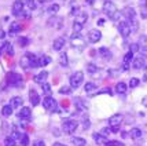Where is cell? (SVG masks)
I'll use <instances>...</instances> for the list:
<instances>
[{"mask_svg":"<svg viewBox=\"0 0 147 146\" xmlns=\"http://www.w3.org/2000/svg\"><path fill=\"white\" fill-rule=\"evenodd\" d=\"M70 44L71 47H74L77 50H83V48H85L87 43H85V40H84L81 33H73L70 36Z\"/></svg>","mask_w":147,"mask_h":146,"instance_id":"1","label":"cell"},{"mask_svg":"<svg viewBox=\"0 0 147 146\" xmlns=\"http://www.w3.org/2000/svg\"><path fill=\"white\" fill-rule=\"evenodd\" d=\"M83 81H84V73L83 72H74V73L70 76V79H69V83H70L69 86H70V88H78Z\"/></svg>","mask_w":147,"mask_h":146,"instance_id":"2","label":"cell"},{"mask_svg":"<svg viewBox=\"0 0 147 146\" xmlns=\"http://www.w3.org/2000/svg\"><path fill=\"white\" fill-rule=\"evenodd\" d=\"M7 84L11 87H21L22 86V77L15 72H8L7 73Z\"/></svg>","mask_w":147,"mask_h":146,"instance_id":"3","label":"cell"},{"mask_svg":"<svg viewBox=\"0 0 147 146\" xmlns=\"http://www.w3.org/2000/svg\"><path fill=\"white\" fill-rule=\"evenodd\" d=\"M77 127H78V121L77 120H66L63 124H62V130H63V132L67 134V135H70V134L74 132L77 130Z\"/></svg>","mask_w":147,"mask_h":146,"instance_id":"4","label":"cell"},{"mask_svg":"<svg viewBox=\"0 0 147 146\" xmlns=\"http://www.w3.org/2000/svg\"><path fill=\"white\" fill-rule=\"evenodd\" d=\"M43 106L44 109L50 110V112H57L58 110V102L52 98V96H45L43 99Z\"/></svg>","mask_w":147,"mask_h":146,"instance_id":"5","label":"cell"},{"mask_svg":"<svg viewBox=\"0 0 147 146\" xmlns=\"http://www.w3.org/2000/svg\"><path fill=\"white\" fill-rule=\"evenodd\" d=\"M102 10H103V13L106 14L109 18H111V17L115 14V11H117V7H115V4L113 3V1L107 0V1H105V3H103Z\"/></svg>","mask_w":147,"mask_h":146,"instance_id":"6","label":"cell"},{"mask_svg":"<svg viewBox=\"0 0 147 146\" xmlns=\"http://www.w3.org/2000/svg\"><path fill=\"white\" fill-rule=\"evenodd\" d=\"M146 64H147V59L144 55H136V58H132V66L134 69H143L146 68Z\"/></svg>","mask_w":147,"mask_h":146,"instance_id":"7","label":"cell"},{"mask_svg":"<svg viewBox=\"0 0 147 146\" xmlns=\"http://www.w3.org/2000/svg\"><path fill=\"white\" fill-rule=\"evenodd\" d=\"M24 10H25V4H24L22 0H15L13 3V7H11V13H13V15L21 17V14H22Z\"/></svg>","mask_w":147,"mask_h":146,"instance_id":"8","label":"cell"},{"mask_svg":"<svg viewBox=\"0 0 147 146\" xmlns=\"http://www.w3.org/2000/svg\"><path fill=\"white\" fill-rule=\"evenodd\" d=\"M118 32H120V35H121L124 39L129 37V35L132 32H131V28H129L127 21H121V22L118 24Z\"/></svg>","mask_w":147,"mask_h":146,"instance_id":"9","label":"cell"},{"mask_svg":"<svg viewBox=\"0 0 147 146\" xmlns=\"http://www.w3.org/2000/svg\"><path fill=\"white\" fill-rule=\"evenodd\" d=\"M18 117L24 121H30L32 120V110H30V108H28V106L22 108L18 114Z\"/></svg>","mask_w":147,"mask_h":146,"instance_id":"10","label":"cell"},{"mask_svg":"<svg viewBox=\"0 0 147 146\" xmlns=\"http://www.w3.org/2000/svg\"><path fill=\"white\" fill-rule=\"evenodd\" d=\"M122 120H124V116H122V114H120V113L113 114V116L109 119L110 127H118V126L122 123Z\"/></svg>","mask_w":147,"mask_h":146,"instance_id":"11","label":"cell"},{"mask_svg":"<svg viewBox=\"0 0 147 146\" xmlns=\"http://www.w3.org/2000/svg\"><path fill=\"white\" fill-rule=\"evenodd\" d=\"M88 39H90L91 43H98L102 39V33H100V31H98V29H92V31L88 32Z\"/></svg>","mask_w":147,"mask_h":146,"instance_id":"12","label":"cell"},{"mask_svg":"<svg viewBox=\"0 0 147 146\" xmlns=\"http://www.w3.org/2000/svg\"><path fill=\"white\" fill-rule=\"evenodd\" d=\"M47 79H48V72H40V73H37L36 76L33 77V80H34V83H38V84H43V83L47 81Z\"/></svg>","mask_w":147,"mask_h":146,"instance_id":"13","label":"cell"},{"mask_svg":"<svg viewBox=\"0 0 147 146\" xmlns=\"http://www.w3.org/2000/svg\"><path fill=\"white\" fill-rule=\"evenodd\" d=\"M29 99H30V103H32L33 106H37L38 103H40V96H38L36 90H30L29 91Z\"/></svg>","mask_w":147,"mask_h":146,"instance_id":"14","label":"cell"},{"mask_svg":"<svg viewBox=\"0 0 147 146\" xmlns=\"http://www.w3.org/2000/svg\"><path fill=\"white\" fill-rule=\"evenodd\" d=\"M87 70H88V73H90L91 76H94V77H100V69L96 66V65L94 64H88L87 65Z\"/></svg>","mask_w":147,"mask_h":146,"instance_id":"15","label":"cell"},{"mask_svg":"<svg viewBox=\"0 0 147 146\" xmlns=\"http://www.w3.org/2000/svg\"><path fill=\"white\" fill-rule=\"evenodd\" d=\"M87 19H88V15H87V13H84V11H80V13L76 15V19H74V22H76V24H78V25L84 26V24L87 22Z\"/></svg>","mask_w":147,"mask_h":146,"instance_id":"16","label":"cell"},{"mask_svg":"<svg viewBox=\"0 0 147 146\" xmlns=\"http://www.w3.org/2000/svg\"><path fill=\"white\" fill-rule=\"evenodd\" d=\"M132 58H134V54H132L131 51H128V52L124 55V64H122V69L124 70L129 69V65H131V62H132Z\"/></svg>","mask_w":147,"mask_h":146,"instance_id":"17","label":"cell"},{"mask_svg":"<svg viewBox=\"0 0 147 146\" xmlns=\"http://www.w3.org/2000/svg\"><path fill=\"white\" fill-rule=\"evenodd\" d=\"M65 47V39L63 37H57L52 43V48L55 51H61Z\"/></svg>","mask_w":147,"mask_h":146,"instance_id":"18","label":"cell"},{"mask_svg":"<svg viewBox=\"0 0 147 146\" xmlns=\"http://www.w3.org/2000/svg\"><path fill=\"white\" fill-rule=\"evenodd\" d=\"M22 103H24V99L21 96H13L11 101H10V106L13 109H18L22 106Z\"/></svg>","mask_w":147,"mask_h":146,"instance_id":"19","label":"cell"},{"mask_svg":"<svg viewBox=\"0 0 147 146\" xmlns=\"http://www.w3.org/2000/svg\"><path fill=\"white\" fill-rule=\"evenodd\" d=\"M127 90H128V86L124 81L117 83V86H115V92H117V94H125Z\"/></svg>","mask_w":147,"mask_h":146,"instance_id":"20","label":"cell"},{"mask_svg":"<svg viewBox=\"0 0 147 146\" xmlns=\"http://www.w3.org/2000/svg\"><path fill=\"white\" fill-rule=\"evenodd\" d=\"M21 31H22V25L18 24V22H14V24L10 25V35H17Z\"/></svg>","mask_w":147,"mask_h":146,"instance_id":"21","label":"cell"},{"mask_svg":"<svg viewBox=\"0 0 147 146\" xmlns=\"http://www.w3.org/2000/svg\"><path fill=\"white\" fill-rule=\"evenodd\" d=\"M74 106H76L78 110H85L87 109V103L81 99V98H74Z\"/></svg>","mask_w":147,"mask_h":146,"instance_id":"22","label":"cell"},{"mask_svg":"<svg viewBox=\"0 0 147 146\" xmlns=\"http://www.w3.org/2000/svg\"><path fill=\"white\" fill-rule=\"evenodd\" d=\"M92 136H94V139H95V142L98 143V145H105V142L107 141L106 136H103L102 134H98V132H95Z\"/></svg>","mask_w":147,"mask_h":146,"instance_id":"23","label":"cell"},{"mask_svg":"<svg viewBox=\"0 0 147 146\" xmlns=\"http://www.w3.org/2000/svg\"><path fill=\"white\" fill-rule=\"evenodd\" d=\"M19 64L22 66V69H30V62H29V58H28V54L24 55V57L21 58V61H19Z\"/></svg>","mask_w":147,"mask_h":146,"instance_id":"24","label":"cell"},{"mask_svg":"<svg viewBox=\"0 0 147 146\" xmlns=\"http://www.w3.org/2000/svg\"><path fill=\"white\" fill-rule=\"evenodd\" d=\"M142 135H143V134H142L140 128H132V130H131V138H132V139H135V141L140 139Z\"/></svg>","mask_w":147,"mask_h":146,"instance_id":"25","label":"cell"},{"mask_svg":"<svg viewBox=\"0 0 147 146\" xmlns=\"http://www.w3.org/2000/svg\"><path fill=\"white\" fill-rule=\"evenodd\" d=\"M50 62H51V57H48V55L38 57V66H47Z\"/></svg>","mask_w":147,"mask_h":146,"instance_id":"26","label":"cell"},{"mask_svg":"<svg viewBox=\"0 0 147 146\" xmlns=\"http://www.w3.org/2000/svg\"><path fill=\"white\" fill-rule=\"evenodd\" d=\"M29 62H30V68H38V58L34 54H28Z\"/></svg>","mask_w":147,"mask_h":146,"instance_id":"27","label":"cell"},{"mask_svg":"<svg viewBox=\"0 0 147 146\" xmlns=\"http://www.w3.org/2000/svg\"><path fill=\"white\" fill-rule=\"evenodd\" d=\"M59 64H61V66H63V68H66L69 65V59H67V54L66 52H61V55H59Z\"/></svg>","mask_w":147,"mask_h":146,"instance_id":"28","label":"cell"},{"mask_svg":"<svg viewBox=\"0 0 147 146\" xmlns=\"http://www.w3.org/2000/svg\"><path fill=\"white\" fill-rule=\"evenodd\" d=\"M3 52H4L6 55H8V57H13V54H14L13 45L10 44V43H4V45H3Z\"/></svg>","mask_w":147,"mask_h":146,"instance_id":"29","label":"cell"},{"mask_svg":"<svg viewBox=\"0 0 147 146\" xmlns=\"http://www.w3.org/2000/svg\"><path fill=\"white\" fill-rule=\"evenodd\" d=\"M99 54H100L103 58H107V59L111 57V52H110V50L107 47H100V48H99Z\"/></svg>","mask_w":147,"mask_h":146,"instance_id":"30","label":"cell"},{"mask_svg":"<svg viewBox=\"0 0 147 146\" xmlns=\"http://www.w3.org/2000/svg\"><path fill=\"white\" fill-rule=\"evenodd\" d=\"M1 113H3L4 117H8V116H11V114H13V108H11L10 105H4L3 109H1Z\"/></svg>","mask_w":147,"mask_h":146,"instance_id":"31","label":"cell"},{"mask_svg":"<svg viewBox=\"0 0 147 146\" xmlns=\"http://www.w3.org/2000/svg\"><path fill=\"white\" fill-rule=\"evenodd\" d=\"M84 88H85V91H87V92H94V91L98 88V86H96L95 83L90 81V83H87V84L84 86Z\"/></svg>","mask_w":147,"mask_h":146,"instance_id":"32","label":"cell"},{"mask_svg":"<svg viewBox=\"0 0 147 146\" xmlns=\"http://www.w3.org/2000/svg\"><path fill=\"white\" fill-rule=\"evenodd\" d=\"M19 145L22 146H28L29 145V136L26 135V134H21V136H19Z\"/></svg>","mask_w":147,"mask_h":146,"instance_id":"33","label":"cell"},{"mask_svg":"<svg viewBox=\"0 0 147 146\" xmlns=\"http://www.w3.org/2000/svg\"><path fill=\"white\" fill-rule=\"evenodd\" d=\"M41 87H43V91H44L45 96H51V86L48 84V83L45 81L41 84Z\"/></svg>","mask_w":147,"mask_h":146,"instance_id":"34","label":"cell"},{"mask_svg":"<svg viewBox=\"0 0 147 146\" xmlns=\"http://www.w3.org/2000/svg\"><path fill=\"white\" fill-rule=\"evenodd\" d=\"M71 142H73V145H76V146H85V143H87L84 138H78V136H77V138H73Z\"/></svg>","mask_w":147,"mask_h":146,"instance_id":"35","label":"cell"},{"mask_svg":"<svg viewBox=\"0 0 147 146\" xmlns=\"http://www.w3.org/2000/svg\"><path fill=\"white\" fill-rule=\"evenodd\" d=\"M128 84H129V87H131V88H136V87L140 84V80H139V79H136V77H132V79L129 80Z\"/></svg>","mask_w":147,"mask_h":146,"instance_id":"36","label":"cell"},{"mask_svg":"<svg viewBox=\"0 0 147 146\" xmlns=\"http://www.w3.org/2000/svg\"><path fill=\"white\" fill-rule=\"evenodd\" d=\"M129 51H131L132 54H135V52H139V51H140V47H139V44H138V43H132V44L129 45Z\"/></svg>","mask_w":147,"mask_h":146,"instance_id":"37","label":"cell"},{"mask_svg":"<svg viewBox=\"0 0 147 146\" xmlns=\"http://www.w3.org/2000/svg\"><path fill=\"white\" fill-rule=\"evenodd\" d=\"M59 4H51V6L48 7V13L50 14H55V13H58L59 11Z\"/></svg>","mask_w":147,"mask_h":146,"instance_id":"38","label":"cell"},{"mask_svg":"<svg viewBox=\"0 0 147 146\" xmlns=\"http://www.w3.org/2000/svg\"><path fill=\"white\" fill-rule=\"evenodd\" d=\"M4 146H15V141L11 136H6L4 138Z\"/></svg>","mask_w":147,"mask_h":146,"instance_id":"39","label":"cell"},{"mask_svg":"<svg viewBox=\"0 0 147 146\" xmlns=\"http://www.w3.org/2000/svg\"><path fill=\"white\" fill-rule=\"evenodd\" d=\"M81 10L78 8V6H77V3H73L71 4V8H70V14H73V15H77V14L80 13Z\"/></svg>","mask_w":147,"mask_h":146,"instance_id":"40","label":"cell"},{"mask_svg":"<svg viewBox=\"0 0 147 146\" xmlns=\"http://www.w3.org/2000/svg\"><path fill=\"white\" fill-rule=\"evenodd\" d=\"M105 146H124V145L121 142H118V141H106Z\"/></svg>","mask_w":147,"mask_h":146,"instance_id":"41","label":"cell"},{"mask_svg":"<svg viewBox=\"0 0 147 146\" xmlns=\"http://www.w3.org/2000/svg\"><path fill=\"white\" fill-rule=\"evenodd\" d=\"M81 29H83V26L81 25H78V24H73V31H74V33H80L81 32Z\"/></svg>","mask_w":147,"mask_h":146,"instance_id":"42","label":"cell"},{"mask_svg":"<svg viewBox=\"0 0 147 146\" xmlns=\"http://www.w3.org/2000/svg\"><path fill=\"white\" fill-rule=\"evenodd\" d=\"M21 45H28L29 44V39H26V37H21L19 39V41H18Z\"/></svg>","mask_w":147,"mask_h":146,"instance_id":"43","label":"cell"},{"mask_svg":"<svg viewBox=\"0 0 147 146\" xmlns=\"http://www.w3.org/2000/svg\"><path fill=\"white\" fill-rule=\"evenodd\" d=\"M70 86H66V87H62V88L59 90V92L61 94H66V92H70Z\"/></svg>","mask_w":147,"mask_h":146,"instance_id":"44","label":"cell"},{"mask_svg":"<svg viewBox=\"0 0 147 146\" xmlns=\"http://www.w3.org/2000/svg\"><path fill=\"white\" fill-rule=\"evenodd\" d=\"M33 146H45V145H44V142H43V141H36Z\"/></svg>","mask_w":147,"mask_h":146,"instance_id":"45","label":"cell"},{"mask_svg":"<svg viewBox=\"0 0 147 146\" xmlns=\"http://www.w3.org/2000/svg\"><path fill=\"white\" fill-rule=\"evenodd\" d=\"M142 18H146V7L142 6Z\"/></svg>","mask_w":147,"mask_h":146,"instance_id":"46","label":"cell"},{"mask_svg":"<svg viewBox=\"0 0 147 146\" xmlns=\"http://www.w3.org/2000/svg\"><path fill=\"white\" fill-rule=\"evenodd\" d=\"M98 24H99V25H103V24H105V19H99Z\"/></svg>","mask_w":147,"mask_h":146,"instance_id":"47","label":"cell"},{"mask_svg":"<svg viewBox=\"0 0 147 146\" xmlns=\"http://www.w3.org/2000/svg\"><path fill=\"white\" fill-rule=\"evenodd\" d=\"M54 146H66V145H63V143H59V142H57V143H54Z\"/></svg>","mask_w":147,"mask_h":146,"instance_id":"48","label":"cell"},{"mask_svg":"<svg viewBox=\"0 0 147 146\" xmlns=\"http://www.w3.org/2000/svg\"><path fill=\"white\" fill-rule=\"evenodd\" d=\"M4 36H6V35H4V32H0V39L4 37Z\"/></svg>","mask_w":147,"mask_h":146,"instance_id":"49","label":"cell"},{"mask_svg":"<svg viewBox=\"0 0 147 146\" xmlns=\"http://www.w3.org/2000/svg\"><path fill=\"white\" fill-rule=\"evenodd\" d=\"M38 3H45V1H47V0H37Z\"/></svg>","mask_w":147,"mask_h":146,"instance_id":"50","label":"cell"}]
</instances>
